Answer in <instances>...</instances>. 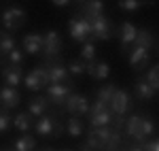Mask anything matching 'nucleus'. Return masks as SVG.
<instances>
[{"instance_id":"obj_1","label":"nucleus","mask_w":159,"mask_h":151,"mask_svg":"<svg viewBox=\"0 0 159 151\" xmlns=\"http://www.w3.org/2000/svg\"><path fill=\"white\" fill-rule=\"evenodd\" d=\"M25 21H28V15H25V11L21 7H9V9H4V13H2V26L9 32L19 30Z\"/></svg>"},{"instance_id":"obj_2","label":"nucleus","mask_w":159,"mask_h":151,"mask_svg":"<svg viewBox=\"0 0 159 151\" xmlns=\"http://www.w3.org/2000/svg\"><path fill=\"white\" fill-rule=\"evenodd\" d=\"M61 36L55 32V30H47L45 34H43V55L47 58V60H55L57 55L61 53Z\"/></svg>"},{"instance_id":"obj_3","label":"nucleus","mask_w":159,"mask_h":151,"mask_svg":"<svg viewBox=\"0 0 159 151\" xmlns=\"http://www.w3.org/2000/svg\"><path fill=\"white\" fill-rule=\"evenodd\" d=\"M68 32L76 43H87L91 40V24L85 17H72L68 24Z\"/></svg>"},{"instance_id":"obj_4","label":"nucleus","mask_w":159,"mask_h":151,"mask_svg":"<svg viewBox=\"0 0 159 151\" xmlns=\"http://www.w3.org/2000/svg\"><path fill=\"white\" fill-rule=\"evenodd\" d=\"M64 109L72 117H81L89 113V100L83 94H68V98L64 100Z\"/></svg>"},{"instance_id":"obj_5","label":"nucleus","mask_w":159,"mask_h":151,"mask_svg":"<svg viewBox=\"0 0 159 151\" xmlns=\"http://www.w3.org/2000/svg\"><path fill=\"white\" fill-rule=\"evenodd\" d=\"M24 83L30 92H40L49 85V75H47V68L45 66H36L32 73H28L24 77Z\"/></svg>"},{"instance_id":"obj_6","label":"nucleus","mask_w":159,"mask_h":151,"mask_svg":"<svg viewBox=\"0 0 159 151\" xmlns=\"http://www.w3.org/2000/svg\"><path fill=\"white\" fill-rule=\"evenodd\" d=\"M45 98L51 102V104H55V106H64V100L68 98V94H72V87L68 85V83H49L47 87H45Z\"/></svg>"},{"instance_id":"obj_7","label":"nucleus","mask_w":159,"mask_h":151,"mask_svg":"<svg viewBox=\"0 0 159 151\" xmlns=\"http://www.w3.org/2000/svg\"><path fill=\"white\" fill-rule=\"evenodd\" d=\"M89 24H91V38L93 40H108L112 36V21L106 15H100L96 19H91Z\"/></svg>"},{"instance_id":"obj_8","label":"nucleus","mask_w":159,"mask_h":151,"mask_svg":"<svg viewBox=\"0 0 159 151\" xmlns=\"http://www.w3.org/2000/svg\"><path fill=\"white\" fill-rule=\"evenodd\" d=\"M45 68H47V75H49V83H66L70 79L68 77V68L60 60H47Z\"/></svg>"},{"instance_id":"obj_9","label":"nucleus","mask_w":159,"mask_h":151,"mask_svg":"<svg viewBox=\"0 0 159 151\" xmlns=\"http://www.w3.org/2000/svg\"><path fill=\"white\" fill-rule=\"evenodd\" d=\"M108 109H110V113L117 115V117L125 115L129 111V94L125 89H117L115 96H112V100H110V104H108Z\"/></svg>"},{"instance_id":"obj_10","label":"nucleus","mask_w":159,"mask_h":151,"mask_svg":"<svg viewBox=\"0 0 159 151\" xmlns=\"http://www.w3.org/2000/svg\"><path fill=\"white\" fill-rule=\"evenodd\" d=\"M148 62H151V51L148 49H142V47H134L132 49V53H129V66L134 70H144L148 66Z\"/></svg>"},{"instance_id":"obj_11","label":"nucleus","mask_w":159,"mask_h":151,"mask_svg":"<svg viewBox=\"0 0 159 151\" xmlns=\"http://www.w3.org/2000/svg\"><path fill=\"white\" fill-rule=\"evenodd\" d=\"M85 73L98 81H104L110 75V66L102 60H91V62H85Z\"/></svg>"},{"instance_id":"obj_12","label":"nucleus","mask_w":159,"mask_h":151,"mask_svg":"<svg viewBox=\"0 0 159 151\" xmlns=\"http://www.w3.org/2000/svg\"><path fill=\"white\" fill-rule=\"evenodd\" d=\"M2 81H4V85H9V87H17V85L24 81V70H21V66L7 64V66L2 68Z\"/></svg>"},{"instance_id":"obj_13","label":"nucleus","mask_w":159,"mask_h":151,"mask_svg":"<svg viewBox=\"0 0 159 151\" xmlns=\"http://www.w3.org/2000/svg\"><path fill=\"white\" fill-rule=\"evenodd\" d=\"M19 100H21V96H19L17 87H9V85L0 87V106L15 109V106H19Z\"/></svg>"},{"instance_id":"obj_14","label":"nucleus","mask_w":159,"mask_h":151,"mask_svg":"<svg viewBox=\"0 0 159 151\" xmlns=\"http://www.w3.org/2000/svg\"><path fill=\"white\" fill-rule=\"evenodd\" d=\"M136 26L132 21H123L119 26V38H121V51H127L132 45H134V38H136Z\"/></svg>"},{"instance_id":"obj_15","label":"nucleus","mask_w":159,"mask_h":151,"mask_svg":"<svg viewBox=\"0 0 159 151\" xmlns=\"http://www.w3.org/2000/svg\"><path fill=\"white\" fill-rule=\"evenodd\" d=\"M104 2L102 0H87L81 4V17H85L87 21H91V19H96L100 15H104Z\"/></svg>"},{"instance_id":"obj_16","label":"nucleus","mask_w":159,"mask_h":151,"mask_svg":"<svg viewBox=\"0 0 159 151\" xmlns=\"http://www.w3.org/2000/svg\"><path fill=\"white\" fill-rule=\"evenodd\" d=\"M49 111V100L45 96H32L30 102H28V113L32 117H40Z\"/></svg>"},{"instance_id":"obj_17","label":"nucleus","mask_w":159,"mask_h":151,"mask_svg":"<svg viewBox=\"0 0 159 151\" xmlns=\"http://www.w3.org/2000/svg\"><path fill=\"white\" fill-rule=\"evenodd\" d=\"M55 121H57V119H55L53 115H49V113L40 115V117H38V121L34 124V130H36V134H38V136H51Z\"/></svg>"},{"instance_id":"obj_18","label":"nucleus","mask_w":159,"mask_h":151,"mask_svg":"<svg viewBox=\"0 0 159 151\" xmlns=\"http://www.w3.org/2000/svg\"><path fill=\"white\" fill-rule=\"evenodd\" d=\"M24 51L30 53V55H38L43 51V34L32 32V34L24 36Z\"/></svg>"},{"instance_id":"obj_19","label":"nucleus","mask_w":159,"mask_h":151,"mask_svg":"<svg viewBox=\"0 0 159 151\" xmlns=\"http://www.w3.org/2000/svg\"><path fill=\"white\" fill-rule=\"evenodd\" d=\"M140 115H129L127 117V121L123 124V128H125V134L129 136V139H136L142 143V136H140Z\"/></svg>"},{"instance_id":"obj_20","label":"nucleus","mask_w":159,"mask_h":151,"mask_svg":"<svg viewBox=\"0 0 159 151\" xmlns=\"http://www.w3.org/2000/svg\"><path fill=\"white\" fill-rule=\"evenodd\" d=\"M13 124H15V128L19 130V132H30L32 128H34V117L30 113H17L15 117H13Z\"/></svg>"},{"instance_id":"obj_21","label":"nucleus","mask_w":159,"mask_h":151,"mask_svg":"<svg viewBox=\"0 0 159 151\" xmlns=\"http://www.w3.org/2000/svg\"><path fill=\"white\" fill-rule=\"evenodd\" d=\"M134 92H136V96H138L140 100H151V98L155 96V89L151 87V85H148L144 79H138V81H136Z\"/></svg>"},{"instance_id":"obj_22","label":"nucleus","mask_w":159,"mask_h":151,"mask_svg":"<svg viewBox=\"0 0 159 151\" xmlns=\"http://www.w3.org/2000/svg\"><path fill=\"white\" fill-rule=\"evenodd\" d=\"M153 43H155V38H153V34H151L148 30H138V32H136L134 47H142V49H148V51H151Z\"/></svg>"},{"instance_id":"obj_23","label":"nucleus","mask_w":159,"mask_h":151,"mask_svg":"<svg viewBox=\"0 0 159 151\" xmlns=\"http://www.w3.org/2000/svg\"><path fill=\"white\" fill-rule=\"evenodd\" d=\"M112 126V113L102 111V113H91V128H106Z\"/></svg>"},{"instance_id":"obj_24","label":"nucleus","mask_w":159,"mask_h":151,"mask_svg":"<svg viewBox=\"0 0 159 151\" xmlns=\"http://www.w3.org/2000/svg\"><path fill=\"white\" fill-rule=\"evenodd\" d=\"M13 145H15V151H34L36 149V139L25 132L24 136H19Z\"/></svg>"},{"instance_id":"obj_25","label":"nucleus","mask_w":159,"mask_h":151,"mask_svg":"<svg viewBox=\"0 0 159 151\" xmlns=\"http://www.w3.org/2000/svg\"><path fill=\"white\" fill-rule=\"evenodd\" d=\"M83 130H85V126H83V121L79 119V117H70L68 119V124H66V134L68 136H81L83 134Z\"/></svg>"},{"instance_id":"obj_26","label":"nucleus","mask_w":159,"mask_h":151,"mask_svg":"<svg viewBox=\"0 0 159 151\" xmlns=\"http://www.w3.org/2000/svg\"><path fill=\"white\" fill-rule=\"evenodd\" d=\"M115 92H117V85H112V83L102 85V87L96 92V98H98V100H102V102H106V104H110L112 96H115Z\"/></svg>"},{"instance_id":"obj_27","label":"nucleus","mask_w":159,"mask_h":151,"mask_svg":"<svg viewBox=\"0 0 159 151\" xmlns=\"http://www.w3.org/2000/svg\"><path fill=\"white\" fill-rule=\"evenodd\" d=\"M144 4H151L147 0H119V9L121 11H127V13H134L138 9H142Z\"/></svg>"},{"instance_id":"obj_28","label":"nucleus","mask_w":159,"mask_h":151,"mask_svg":"<svg viewBox=\"0 0 159 151\" xmlns=\"http://www.w3.org/2000/svg\"><path fill=\"white\" fill-rule=\"evenodd\" d=\"M153 132H155V124H153V119H151V117H142V119H140V136H142V140L151 139Z\"/></svg>"},{"instance_id":"obj_29","label":"nucleus","mask_w":159,"mask_h":151,"mask_svg":"<svg viewBox=\"0 0 159 151\" xmlns=\"http://www.w3.org/2000/svg\"><path fill=\"white\" fill-rule=\"evenodd\" d=\"M81 60H83V62H91V60H96V45H93L91 40L83 43V49H81Z\"/></svg>"},{"instance_id":"obj_30","label":"nucleus","mask_w":159,"mask_h":151,"mask_svg":"<svg viewBox=\"0 0 159 151\" xmlns=\"http://www.w3.org/2000/svg\"><path fill=\"white\" fill-rule=\"evenodd\" d=\"M144 81H147L148 85L157 92V89H159V66H151V68H148V73H147V77H144Z\"/></svg>"},{"instance_id":"obj_31","label":"nucleus","mask_w":159,"mask_h":151,"mask_svg":"<svg viewBox=\"0 0 159 151\" xmlns=\"http://www.w3.org/2000/svg\"><path fill=\"white\" fill-rule=\"evenodd\" d=\"M66 68H68V75H72V77H83L85 75V62H83V60H72Z\"/></svg>"},{"instance_id":"obj_32","label":"nucleus","mask_w":159,"mask_h":151,"mask_svg":"<svg viewBox=\"0 0 159 151\" xmlns=\"http://www.w3.org/2000/svg\"><path fill=\"white\" fill-rule=\"evenodd\" d=\"M15 49V38L11 34H4V38L0 40V55H9Z\"/></svg>"},{"instance_id":"obj_33","label":"nucleus","mask_w":159,"mask_h":151,"mask_svg":"<svg viewBox=\"0 0 159 151\" xmlns=\"http://www.w3.org/2000/svg\"><path fill=\"white\" fill-rule=\"evenodd\" d=\"M7 60H9V64H13V66H21V62H24V51L15 47V49L7 55Z\"/></svg>"},{"instance_id":"obj_34","label":"nucleus","mask_w":159,"mask_h":151,"mask_svg":"<svg viewBox=\"0 0 159 151\" xmlns=\"http://www.w3.org/2000/svg\"><path fill=\"white\" fill-rule=\"evenodd\" d=\"M11 126V117H9V109L0 106V132H7Z\"/></svg>"},{"instance_id":"obj_35","label":"nucleus","mask_w":159,"mask_h":151,"mask_svg":"<svg viewBox=\"0 0 159 151\" xmlns=\"http://www.w3.org/2000/svg\"><path fill=\"white\" fill-rule=\"evenodd\" d=\"M102 111H110L106 102H102V100H98V98H96V102H93V104H89V113H102Z\"/></svg>"},{"instance_id":"obj_36","label":"nucleus","mask_w":159,"mask_h":151,"mask_svg":"<svg viewBox=\"0 0 159 151\" xmlns=\"http://www.w3.org/2000/svg\"><path fill=\"white\" fill-rule=\"evenodd\" d=\"M142 151H159V140L157 139L142 140Z\"/></svg>"},{"instance_id":"obj_37","label":"nucleus","mask_w":159,"mask_h":151,"mask_svg":"<svg viewBox=\"0 0 159 151\" xmlns=\"http://www.w3.org/2000/svg\"><path fill=\"white\" fill-rule=\"evenodd\" d=\"M66 134V126L60 124V121H55V126H53V132H51V136H55V139H60Z\"/></svg>"},{"instance_id":"obj_38","label":"nucleus","mask_w":159,"mask_h":151,"mask_svg":"<svg viewBox=\"0 0 159 151\" xmlns=\"http://www.w3.org/2000/svg\"><path fill=\"white\" fill-rule=\"evenodd\" d=\"M55 7H66V4H70V0H51Z\"/></svg>"},{"instance_id":"obj_39","label":"nucleus","mask_w":159,"mask_h":151,"mask_svg":"<svg viewBox=\"0 0 159 151\" xmlns=\"http://www.w3.org/2000/svg\"><path fill=\"white\" fill-rule=\"evenodd\" d=\"M125 151H142V145H129Z\"/></svg>"},{"instance_id":"obj_40","label":"nucleus","mask_w":159,"mask_h":151,"mask_svg":"<svg viewBox=\"0 0 159 151\" xmlns=\"http://www.w3.org/2000/svg\"><path fill=\"white\" fill-rule=\"evenodd\" d=\"M4 34H7V30H0V40L4 38Z\"/></svg>"},{"instance_id":"obj_41","label":"nucleus","mask_w":159,"mask_h":151,"mask_svg":"<svg viewBox=\"0 0 159 151\" xmlns=\"http://www.w3.org/2000/svg\"><path fill=\"white\" fill-rule=\"evenodd\" d=\"M108 151H123L121 147H115V149H108Z\"/></svg>"},{"instance_id":"obj_42","label":"nucleus","mask_w":159,"mask_h":151,"mask_svg":"<svg viewBox=\"0 0 159 151\" xmlns=\"http://www.w3.org/2000/svg\"><path fill=\"white\" fill-rule=\"evenodd\" d=\"M76 2H79V4H83V2H87V0H76Z\"/></svg>"},{"instance_id":"obj_43","label":"nucleus","mask_w":159,"mask_h":151,"mask_svg":"<svg viewBox=\"0 0 159 151\" xmlns=\"http://www.w3.org/2000/svg\"><path fill=\"white\" fill-rule=\"evenodd\" d=\"M43 151H53V149H51V147H47V149H43Z\"/></svg>"},{"instance_id":"obj_44","label":"nucleus","mask_w":159,"mask_h":151,"mask_svg":"<svg viewBox=\"0 0 159 151\" xmlns=\"http://www.w3.org/2000/svg\"><path fill=\"white\" fill-rule=\"evenodd\" d=\"M61 151H70V149H61Z\"/></svg>"},{"instance_id":"obj_45","label":"nucleus","mask_w":159,"mask_h":151,"mask_svg":"<svg viewBox=\"0 0 159 151\" xmlns=\"http://www.w3.org/2000/svg\"><path fill=\"white\" fill-rule=\"evenodd\" d=\"M7 151H15V149H7Z\"/></svg>"}]
</instances>
